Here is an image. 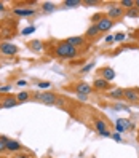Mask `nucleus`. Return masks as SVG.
Segmentation results:
<instances>
[{
  "label": "nucleus",
  "mask_w": 139,
  "mask_h": 158,
  "mask_svg": "<svg viewBox=\"0 0 139 158\" xmlns=\"http://www.w3.org/2000/svg\"><path fill=\"white\" fill-rule=\"evenodd\" d=\"M54 56L61 58V59H72L78 56V48L69 45L66 40L64 42H58L56 46H54Z\"/></svg>",
  "instance_id": "f257e3e1"
},
{
  "label": "nucleus",
  "mask_w": 139,
  "mask_h": 158,
  "mask_svg": "<svg viewBox=\"0 0 139 158\" xmlns=\"http://www.w3.org/2000/svg\"><path fill=\"white\" fill-rule=\"evenodd\" d=\"M35 101L42 102V104H46V106H53L58 102V94H54L51 91H43V93H37L35 94Z\"/></svg>",
  "instance_id": "f03ea898"
},
{
  "label": "nucleus",
  "mask_w": 139,
  "mask_h": 158,
  "mask_svg": "<svg viewBox=\"0 0 139 158\" xmlns=\"http://www.w3.org/2000/svg\"><path fill=\"white\" fill-rule=\"evenodd\" d=\"M19 48H18V45L11 43V42H2L0 43V53L5 54V56H15L18 54Z\"/></svg>",
  "instance_id": "7ed1b4c3"
},
{
  "label": "nucleus",
  "mask_w": 139,
  "mask_h": 158,
  "mask_svg": "<svg viewBox=\"0 0 139 158\" xmlns=\"http://www.w3.org/2000/svg\"><path fill=\"white\" fill-rule=\"evenodd\" d=\"M122 16H125V8H122L120 5H114L107 10V18H110L112 21L118 19V18H122Z\"/></svg>",
  "instance_id": "20e7f679"
},
{
  "label": "nucleus",
  "mask_w": 139,
  "mask_h": 158,
  "mask_svg": "<svg viewBox=\"0 0 139 158\" xmlns=\"http://www.w3.org/2000/svg\"><path fill=\"white\" fill-rule=\"evenodd\" d=\"M125 99L131 104L139 102V88H126L125 89Z\"/></svg>",
  "instance_id": "39448f33"
},
{
  "label": "nucleus",
  "mask_w": 139,
  "mask_h": 158,
  "mask_svg": "<svg viewBox=\"0 0 139 158\" xmlns=\"http://www.w3.org/2000/svg\"><path fill=\"white\" fill-rule=\"evenodd\" d=\"M91 91H93V85H90L88 81H80V83L75 85V93H77V94L88 96Z\"/></svg>",
  "instance_id": "423d86ee"
},
{
  "label": "nucleus",
  "mask_w": 139,
  "mask_h": 158,
  "mask_svg": "<svg viewBox=\"0 0 139 158\" xmlns=\"http://www.w3.org/2000/svg\"><path fill=\"white\" fill-rule=\"evenodd\" d=\"M114 23H115V21H112L110 18L104 16L103 19H101V21H99L96 26L99 27V31H101V32H107V31H110V29L114 27Z\"/></svg>",
  "instance_id": "0eeeda50"
},
{
  "label": "nucleus",
  "mask_w": 139,
  "mask_h": 158,
  "mask_svg": "<svg viewBox=\"0 0 139 158\" xmlns=\"http://www.w3.org/2000/svg\"><path fill=\"white\" fill-rule=\"evenodd\" d=\"M110 88V83L107 80H104L103 77H98L93 80V89H99V91H104Z\"/></svg>",
  "instance_id": "6e6552de"
},
{
  "label": "nucleus",
  "mask_w": 139,
  "mask_h": 158,
  "mask_svg": "<svg viewBox=\"0 0 139 158\" xmlns=\"http://www.w3.org/2000/svg\"><path fill=\"white\" fill-rule=\"evenodd\" d=\"M18 104H19V102H18L16 96L8 94V96H5L3 101H2V109H13V107H16Z\"/></svg>",
  "instance_id": "1a4fd4ad"
},
{
  "label": "nucleus",
  "mask_w": 139,
  "mask_h": 158,
  "mask_svg": "<svg viewBox=\"0 0 139 158\" xmlns=\"http://www.w3.org/2000/svg\"><path fill=\"white\" fill-rule=\"evenodd\" d=\"M115 70L112 69V67H103L101 69V77H103L104 80H107V81H112L114 78H115Z\"/></svg>",
  "instance_id": "9d476101"
},
{
  "label": "nucleus",
  "mask_w": 139,
  "mask_h": 158,
  "mask_svg": "<svg viewBox=\"0 0 139 158\" xmlns=\"http://www.w3.org/2000/svg\"><path fill=\"white\" fill-rule=\"evenodd\" d=\"M109 98H112L115 101H120V99H125V89L123 88H115V89H110L107 93Z\"/></svg>",
  "instance_id": "9b49d317"
},
{
  "label": "nucleus",
  "mask_w": 139,
  "mask_h": 158,
  "mask_svg": "<svg viewBox=\"0 0 139 158\" xmlns=\"http://www.w3.org/2000/svg\"><path fill=\"white\" fill-rule=\"evenodd\" d=\"M13 15L21 16V18H24V16H32V15H35V10H32V8H15Z\"/></svg>",
  "instance_id": "f8f14e48"
},
{
  "label": "nucleus",
  "mask_w": 139,
  "mask_h": 158,
  "mask_svg": "<svg viewBox=\"0 0 139 158\" xmlns=\"http://www.w3.org/2000/svg\"><path fill=\"white\" fill-rule=\"evenodd\" d=\"M66 42L69 45H72V46H75V48H78V46L85 45V37H69Z\"/></svg>",
  "instance_id": "ddd939ff"
},
{
  "label": "nucleus",
  "mask_w": 139,
  "mask_h": 158,
  "mask_svg": "<svg viewBox=\"0 0 139 158\" xmlns=\"http://www.w3.org/2000/svg\"><path fill=\"white\" fill-rule=\"evenodd\" d=\"M5 147H6L8 152H21V148H23V145L19 142H18V141H11V139L5 144Z\"/></svg>",
  "instance_id": "4468645a"
},
{
  "label": "nucleus",
  "mask_w": 139,
  "mask_h": 158,
  "mask_svg": "<svg viewBox=\"0 0 139 158\" xmlns=\"http://www.w3.org/2000/svg\"><path fill=\"white\" fill-rule=\"evenodd\" d=\"M27 45H29V48L32 51H37V53H40L43 50V42L42 40H31Z\"/></svg>",
  "instance_id": "2eb2a0df"
},
{
  "label": "nucleus",
  "mask_w": 139,
  "mask_h": 158,
  "mask_svg": "<svg viewBox=\"0 0 139 158\" xmlns=\"http://www.w3.org/2000/svg\"><path fill=\"white\" fill-rule=\"evenodd\" d=\"M99 34H101V31H99V27L96 24H91L88 27V31H86V37H88V39H95V37L99 35Z\"/></svg>",
  "instance_id": "dca6fc26"
},
{
  "label": "nucleus",
  "mask_w": 139,
  "mask_h": 158,
  "mask_svg": "<svg viewBox=\"0 0 139 158\" xmlns=\"http://www.w3.org/2000/svg\"><path fill=\"white\" fill-rule=\"evenodd\" d=\"M95 128L98 129V133L107 131V123L104 122V120H101V118H96V120H95Z\"/></svg>",
  "instance_id": "f3484780"
},
{
  "label": "nucleus",
  "mask_w": 139,
  "mask_h": 158,
  "mask_svg": "<svg viewBox=\"0 0 139 158\" xmlns=\"http://www.w3.org/2000/svg\"><path fill=\"white\" fill-rule=\"evenodd\" d=\"M83 2H80V0H64L62 2V5L64 6H67V8H77V6H80Z\"/></svg>",
  "instance_id": "a211bd4d"
},
{
  "label": "nucleus",
  "mask_w": 139,
  "mask_h": 158,
  "mask_svg": "<svg viewBox=\"0 0 139 158\" xmlns=\"http://www.w3.org/2000/svg\"><path fill=\"white\" fill-rule=\"evenodd\" d=\"M115 123H117V125H120L122 128H125V129H129V128H133V126H134V125L129 123V120H126V118H118Z\"/></svg>",
  "instance_id": "6ab92c4d"
},
{
  "label": "nucleus",
  "mask_w": 139,
  "mask_h": 158,
  "mask_svg": "<svg viewBox=\"0 0 139 158\" xmlns=\"http://www.w3.org/2000/svg\"><path fill=\"white\" fill-rule=\"evenodd\" d=\"M29 98H31V94H29L27 91H21L19 94H16L18 102H26V101H29Z\"/></svg>",
  "instance_id": "aec40b11"
},
{
  "label": "nucleus",
  "mask_w": 139,
  "mask_h": 158,
  "mask_svg": "<svg viewBox=\"0 0 139 158\" xmlns=\"http://www.w3.org/2000/svg\"><path fill=\"white\" fill-rule=\"evenodd\" d=\"M42 10L46 11V13H48V11H54V10H56V5H54L53 2H45L42 5Z\"/></svg>",
  "instance_id": "412c9836"
},
{
  "label": "nucleus",
  "mask_w": 139,
  "mask_h": 158,
  "mask_svg": "<svg viewBox=\"0 0 139 158\" xmlns=\"http://www.w3.org/2000/svg\"><path fill=\"white\" fill-rule=\"evenodd\" d=\"M125 15H126L128 18H139V10H137L136 6H133V8H129V10H126Z\"/></svg>",
  "instance_id": "4be33fe9"
},
{
  "label": "nucleus",
  "mask_w": 139,
  "mask_h": 158,
  "mask_svg": "<svg viewBox=\"0 0 139 158\" xmlns=\"http://www.w3.org/2000/svg\"><path fill=\"white\" fill-rule=\"evenodd\" d=\"M120 6L125 8V11H126V10L134 6V0H122V2H120Z\"/></svg>",
  "instance_id": "5701e85b"
},
{
  "label": "nucleus",
  "mask_w": 139,
  "mask_h": 158,
  "mask_svg": "<svg viewBox=\"0 0 139 158\" xmlns=\"http://www.w3.org/2000/svg\"><path fill=\"white\" fill-rule=\"evenodd\" d=\"M32 32H35V26H29V27H24V29L21 31L23 35H31Z\"/></svg>",
  "instance_id": "b1692460"
},
{
  "label": "nucleus",
  "mask_w": 139,
  "mask_h": 158,
  "mask_svg": "<svg viewBox=\"0 0 139 158\" xmlns=\"http://www.w3.org/2000/svg\"><path fill=\"white\" fill-rule=\"evenodd\" d=\"M103 18H104V16L101 15V13H96V15H93V16H91V23H93V24H98L101 19H103Z\"/></svg>",
  "instance_id": "393cba45"
},
{
  "label": "nucleus",
  "mask_w": 139,
  "mask_h": 158,
  "mask_svg": "<svg viewBox=\"0 0 139 158\" xmlns=\"http://www.w3.org/2000/svg\"><path fill=\"white\" fill-rule=\"evenodd\" d=\"M125 39H126V34H125V32H120V34L114 35V42H122V40H125Z\"/></svg>",
  "instance_id": "a878e982"
},
{
  "label": "nucleus",
  "mask_w": 139,
  "mask_h": 158,
  "mask_svg": "<svg viewBox=\"0 0 139 158\" xmlns=\"http://www.w3.org/2000/svg\"><path fill=\"white\" fill-rule=\"evenodd\" d=\"M93 67H95V64H93V62H90V64H86V66H83V67L80 69V72H82V73H86V72H90Z\"/></svg>",
  "instance_id": "bb28decb"
},
{
  "label": "nucleus",
  "mask_w": 139,
  "mask_h": 158,
  "mask_svg": "<svg viewBox=\"0 0 139 158\" xmlns=\"http://www.w3.org/2000/svg\"><path fill=\"white\" fill-rule=\"evenodd\" d=\"M37 85H39V88H42V89H50L51 88L50 81H40V83H37Z\"/></svg>",
  "instance_id": "cd10ccee"
},
{
  "label": "nucleus",
  "mask_w": 139,
  "mask_h": 158,
  "mask_svg": "<svg viewBox=\"0 0 139 158\" xmlns=\"http://www.w3.org/2000/svg\"><path fill=\"white\" fill-rule=\"evenodd\" d=\"M99 3V0H85L83 2V5H86V6H91V5H98Z\"/></svg>",
  "instance_id": "c85d7f7f"
},
{
  "label": "nucleus",
  "mask_w": 139,
  "mask_h": 158,
  "mask_svg": "<svg viewBox=\"0 0 139 158\" xmlns=\"http://www.w3.org/2000/svg\"><path fill=\"white\" fill-rule=\"evenodd\" d=\"M110 137H112L114 141H117V142H122V136H120V133H114Z\"/></svg>",
  "instance_id": "c756f323"
},
{
  "label": "nucleus",
  "mask_w": 139,
  "mask_h": 158,
  "mask_svg": "<svg viewBox=\"0 0 139 158\" xmlns=\"http://www.w3.org/2000/svg\"><path fill=\"white\" fill-rule=\"evenodd\" d=\"M11 91V85H5V86H0V93H8Z\"/></svg>",
  "instance_id": "7c9ffc66"
},
{
  "label": "nucleus",
  "mask_w": 139,
  "mask_h": 158,
  "mask_svg": "<svg viewBox=\"0 0 139 158\" xmlns=\"http://www.w3.org/2000/svg\"><path fill=\"white\" fill-rule=\"evenodd\" d=\"M16 85H18V86H26V85H27V80H24V78H19V80L16 81Z\"/></svg>",
  "instance_id": "2f4dec72"
},
{
  "label": "nucleus",
  "mask_w": 139,
  "mask_h": 158,
  "mask_svg": "<svg viewBox=\"0 0 139 158\" xmlns=\"http://www.w3.org/2000/svg\"><path fill=\"white\" fill-rule=\"evenodd\" d=\"M115 129H117V133H125V131H126L125 128H122V126H120V125H117V123H115Z\"/></svg>",
  "instance_id": "473e14b6"
},
{
  "label": "nucleus",
  "mask_w": 139,
  "mask_h": 158,
  "mask_svg": "<svg viewBox=\"0 0 139 158\" xmlns=\"http://www.w3.org/2000/svg\"><path fill=\"white\" fill-rule=\"evenodd\" d=\"M114 109H115V110H123V109H126V106H123V104H115Z\"/></svg>",
  "instance_id": "72a5a7b5"
},
{
  "label": "nucleus",
  "mask_w": 139,
  "mask_h": 158,
  "mask_svg": "<svg viewBox=\"0 0 139 158\" xmlns=\"http://www.w3.org/2000/svg\"><path fill=\"white\" fill-rule=\"evenodd\" d=\"M114 42V35H107L106 37V43H112Z\"/></svg>",
  "instance_id": "f704fd0d"
},
{
  "label": "nucleus",
  "mask_w": 139,
  "mask_h": 158,
  "mask_svg": "<svg viewBox=\"0 0 139 158\" xmlns=\"http://www.w3.org/2000/svg\"><path fill=\"white\" fill-rule=\"evenodd\" d=\"M5 150H6V147H5V144H3L2 141H0V153H3Z\"/></svg>",
  "instance_id": "c9c22d12"
},
{
  "label": "nucleus",
  "mask_w": 139,
  "mask_h": 158,
  "mask_svg": "<svg viewBox=\"0 0 139 158\" xmlns=\"http://www.w3.org/2000/svg\"><path fill=\"white\" fill-rule=\"evenodd\" d=\"M16 158H31V156H29V155H26V153H18Z\"/></svg>",
  "instance_id": "e433bc0d"
},
{
  "label": "nucleus",
  "mask_w": 139,
  "mask_h": 158,
  "mask_svg": "<svg viewBox=\"0 0 139 158\" xmlns=\"http://www.w3.org/2000/svg\"><path fill=\"white\" fill-rule=\"evenodd\" d=\"M3 10H5V3L0 2V11H3Z\"/></svg>",
  "instance_id": "4c0bfd02"
},
{
  "label": "nucleus",
  "mask_w": 139,
  "mask_h": 158,
  "mask_svg": "<svg viewBox=\"0 0 139 158\" xmlns=\"http://www.w3.org/2000/svg\"><path fill=\"white\" fill-rule=\"evenodd\" d=\"M78 99H80V101H86V96H83V94H78Z\"/></svg>",
  "instance_id": "58836bf2"
},
{
  "label": "nucleus",
  "mask_w": 139,
  "mask_h": 158,
  "mask_svg": "<svg viewBox=\"0 0 139 158\" xmlns=\"http://www.w3.org/2000/svg\"><path fill=\"white\" fill-rule=\"evenodd\" d=\"M134 6H136L137 10H139V0H137V2H134Z\"/></svg>",
  "instance_id": "ea45409f"
},
{
  "label": "nucleus",
  "mask_w": 139,
  "mask_h": 158,
  "mask_svg": "<svg viewBox=\"0 0 139 158\" xmlns=\"http://www.w3.org/2000/svg\"><path fill=\"white\" fill-rule=\"evenodd\" d=\"M0 109H2V102H0Z\"/></svg>",
  "instance_id": "a19ab883"
}]
</instances>
